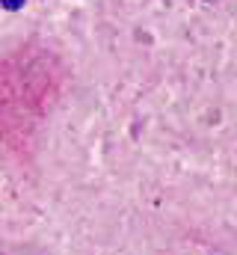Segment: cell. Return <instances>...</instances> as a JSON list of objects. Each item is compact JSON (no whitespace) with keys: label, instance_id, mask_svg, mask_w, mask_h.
Masks as SVG:
<instances>
[{"label":"cell","instance_id":"1","mask_svg":"<svg viewBox=\"0 0 237 255\" xmlns=\"http://www.w3.org/2000/svg\"><path fill=\"white\" fill-rule=\"evenodd\" d=\"M0 3H3V9H9V12H15V9L24 6V0H0Z\"/></svg>","mask_w":237,"mask_h":255}]
</instances>
